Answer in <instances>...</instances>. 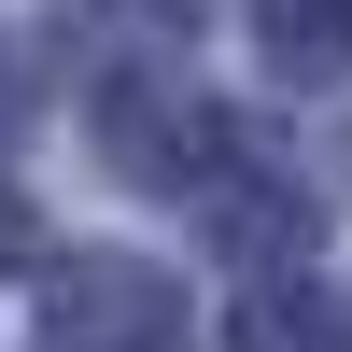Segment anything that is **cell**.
Returning <instances> with one entry per match:
<instances>
[{
    "mask_svg": "<svg viewBox=\"0 0 352 352\" xmlns=\"http://www.w3.org/2000/svg\"><path fill=\"white\" fill-rule=\"evenodd\" d=\"M254 43H268L296 85H338L352 71V0H254Z\"/></svg>",
    "mask_w": 352,
    "mask_h": 352,
    "instance_id": "3",
    "label": "cell"
},
{
    "mask_svg": "<svg viewBox=\"0 0 352 352\" xmlns=\"http://www.w3.org/2000/svg\"><path fill=\"white\" fill-rule=\"evenodd\" d=\"M99 141H113V169H155V184H184L197 155H226V127L197 99H169V85H113V99H99Z\"/></svg>",
    "mask_w": 352,
    "mask_h": 352,
    "instance_id": "2",
    "label": "cell"
},
{
    "mask_svg": "<svg viewBox=\"0 0 352 352\" xmlns=\"http://www.w3.org/2000/svg\"><path fill=\"white\" fill-rule=\"evenodd\" d=\"M43 324H56V352H169V282L71 254V268L43 282Z\"/></svg>",
    "mask_w": 352,
    "mask_h": 352,
    "instance_id": "1",
    "label": "cell"
},
{
    "mask_svg": "<svg viewBox=\"0 0 352 352\" xmlns=\"http://www.w3.org/2000/svg\"><path fill=\"white\" fill-rule=\"evenodd\" d=\"M0 268H28V212H14V197H0Z\"/></svg>",
    "mask_w": 352,
    "mask_h": 352,
    "instance_id": "5",
    "label": "cell"
},
{
    "mask_svg": "<svg viewBox=\"0 0 352 352\" xmlns=\"http://www.w3.org/2000/svg\"><path fill=\"white\" fill-rule=\"evenodd\" d=\"M226 352H352V324L310 296V282H254L240 324H226Z\"/></svg>",
    "mask_w": 352,
    "mask_h": 352,
    "instance_id": "4",
    "label": "cell"
}]
</instances>
